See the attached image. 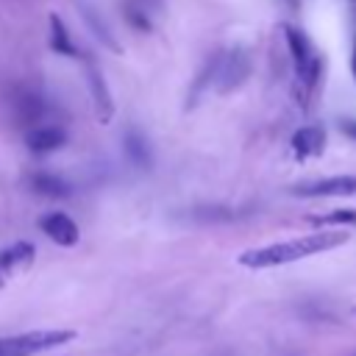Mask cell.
I'll list each match as a JSON object with an SVG mask.
<instances>
[{
  "label": "cell",
  "instance_id": "6da1fadb",
  "mask_svg": "<svg viewBox=\"0 0 356 356\" xmlns=\"http://www.w3.org/2000/svg\"><path fill=\"white\" fill-rule=\"evenodd\" d=\"M348 239H350V236L342 234V231H317V234H303V236H295V239H286V242H275V245H264V248L245 250V253H239L236 261H239L242 267L264 270V267L289 264V261H298V259H306V256H314V253L339 248V245H345Z\"/></svg>",
  "mask_w": 356,
  "mask_h": 356
},
{
  "label": "cell",
  "instance_id": "7a4b0ae2",
  "mask_svg": "<svg viewBox=\"0 0 356 356\" xmlns=\"http://www.w3.org/2000/svg\"><path fill=\"white\" fill-rule=\"evenodd\" d=\"M75 337V331L67 328H50V331H25L14 337L0 339V356H33L39 350H47L53 345H64Z\"/></svg>",
  "mask_w": 356,
  "mask_h": 356
},
{
  "label": "cell",
  "instance_id": "3957f363",
  "mask_svg": "<svg viewBox=\"0 0 356 356\" xmlns=\"http://www.w3.org/2000/svg\"><path fill=\"white\" fill-rule=\"evenodd\" d=\"M284 36H286V44H289V53H292V61H295V70H298V78L303 86H314L317 78H320V70H323V58L317 56V50L312 47V42L292 25H284Z\"/></svg>",
  "mask_w": 356,
  "mask_h": 356
},
{
  "label": "cell",
  "instance_id": "277c9868",
  "mask_svg": "<svg viewBox=\"0 0 356 356\" xmlns=\"http://www.w3.org/2000/svg\"><path fill=\"white\" fill-rule=\"evenodd\" d=\"M248 75H250V56H248V50L234 47V50H228L225 56L217 58V72H214L217 92L225 95V92L239 89Z\"/></svg>",
  "mask_w": 356,
  "mask_h": 356
},
{
  "label": "cell",
  "instance_id": "5b68a950",
  "mask_svg": "<svg viewBox=\"0 0 356 356\" xmlns=\"http://www.w3.org/2000/svg\"><path fill=\"white\" fill-rule=\"evenodd\" d=\"M300 197H348L356 195V175H331L312 184H300L292 189Z\"/></svg>",
  "mask_w": 356,
  "mask_h": 356
},
{
  "label": "cell",
  "instance_id": "8992f818",
  "mask_svg": "<svg viewBox=\"0 0 356 356\" xmlns=\"http://www.w3.org/2000/svg\"><path fill=\"white\" fill-rule=\"evenodd\" d=\"M86 81H89V89H92V97H95L100 122H103V125L111 122V117H114V100H111V92H108V86H106V78H103L100 67H97L92 58H86Z\"/></svg>",
  "mask_w": 356,
  "mask_h": 356
},
{
  "label": "cell",
  "instance_id": "52a82bcc",
  "mask_svg": "<svg viewBox=\"0 0 356 356\" xmlns=\"http://www.w3.org/2000/svg\"><path fill=\"white\" fill-rule=\"evenodd\" d=\"M39 228L42 234H47L56 245H64V248H72L78 242V225L64 214V211H50L39 220Z\"/></svg>",
  "mask_w": 356,
  "mask_h": 356
},
{
  "label": "cell",
  "instance_id": "ba28073f",
  "mask_svg": "<svg viewBox=\"0 0 356 356\" xmlns=\"http://www.w3.org/2000/svg\"><path fill=\"white\" fill-rule=\"evenodd\" d=\"M25 142L33 153H50V150H58L67 142V131L61 125H36V128L28 131Z\"/></svg>",
  "mask_w": 356,
  "mask_h": 356
},
{
  "label": "cell",
  "instance_id": "9c48e42d",
  "mask_svg": "<svg viewBox=\"0 0 356 356\" xmlns=\"http://www.w3.org/2000/svg\"><path fill=\"white\" fill-rule=\"evenodd\" d=\"M325 147V131L317 125H306L292 134V150L298 156H317Z\"/></svg>",
  "mask_w": 356,
  "mask_h": 356
},
{
  "label": "cell",
  "instance_id": "30bf717a",
  "mask_svg": "<svg viewBox=\"0 0 356 356\" xmlns=\"http://www.w3.org/2000/svg\"><path fill=\"white\" fill-rule=\"evenodd\" d=\"M122 147H125L128 159H131L139 170H147V167H150V145H147V139H145L136 128H128V131H125Z\"/></svg>",
  "mask_w": 356,
  "mask_h": 356
},
{
  "label": "cell",
  "instance_id": "8fae6325",
  "mask_svg": "<svg viewBox=\"0 0 356 356\" xmlns=\"http://www.w3.org/2000/svg\"><path fill=\"white\" fill-rule=\"evenodd\" d=\"M50 47L58 53V56H67V58H75L78 56V47L72 44V39H70V31H67V25H64V19L58 17V14H50Z\"/></svg>",
  "mask_w": 356,
  "mask_h": 356
},
{
  "label": "cell",
  "instance_id": "7c38bea8",
  "mask_svg": "<svg viewBox=\"0 0 356 356\" xmlns=\"http://www.w3.org/2000/svg\"><path fill=\"white\" fill-rule=\"evenodd\" d=\"M44 111H47V108H44V100H42L39 95L25 92V95H19V97H17V120H19L22 125L42 122Z\"/></svg>",
  "mask_w": 356,
  "mask_h": 356
},
{
  "label": "cell",
  "instance_id": "4fadbf2b",
  "mask_svg": "<svg viewBox=\"0 0 356 356\" xmlns=\"http://www.w3.org/2000/svg\"><path fill=\"white\" fill-rule=\"evenodd\" d=\"M31 186L44 197H70V192H72L67 181H61L58 175H50V172H36L31 178Z\"/></svg>",
  "mask_w": 356,
  "mask_h": 356
},
{
  "label": "cell",
  "instance_id": "5bb4252c",
  "mask_svg": "<svg viewBox=\"0 0 356 356\" xmlns=\"http://www.w3.org/2000/svg\"><path fill=\"white\" fill-rule=\"evenodd\" d=\"M31 259H33V248L28 242H17V245H11L8 250L0 253V270L8 273L14 267H25Z\"/></svg>",
  "mask_w": 356,
  "mask_h": 356
},
{
  "label": "cell",
  "instance_id": "9a60e30c",
  "mask_svg": "<svg viewBox=\"0 0 356 356\" xmlns=\"http://www.w3.org/2000/svg\"><path fill=\"white\" fill-rule=\"evenodd\" d=\"M125 19H128L131 28H136V31H142V33H147V31L153 28V25H150V17H147V8L139 6V3H134V0L125 3Z\"/></svg>",
  "mask_w": 356,
  "mask_h": 356
},
{
  "label": "cell",
  "instance_id": "2e32d148",
  "mask_svg": "<svg viewBox=\"0 0 356 356\" xmlns=\"http://www.w3.org/2000/svg\"><path fill=\"white\" fill-rule=\"evenodd\" d=\"M314 225H350L356 222V209H334L328 214H320V217H312Z\"/></svg>",
  "mask_w": 356,
  "mask_h": 356
},
{
  "label": "cell",
  "instance_id": "e0dca14e",
  "mask_svg": "<svg viewBox=\"0 0 356 356\" xmlns=\"http://www.w3.org/2000/svg\"><path fill=\"white\" fill-rule=\"evenodd\" d=\"M339 131L356 142V120H342V122H339Z\"/></svg>",
  "mask_w": 356,
  "mask_h": 356
},
{
  "label": "cell",
  "instance_id": "ac0fdd59",
  "mask_svg": "<svg viewBox=\"0 0 356 356\" xmlns=\"http://www.w3.org/2000/svg\"><path fill=\"white\" fill-rule=\"evenodd\" d=\"M353 78H356V44H353Z\"/></svg>",
  "mask_w": 356,
  "mask_h": 356
}]
</instances>
